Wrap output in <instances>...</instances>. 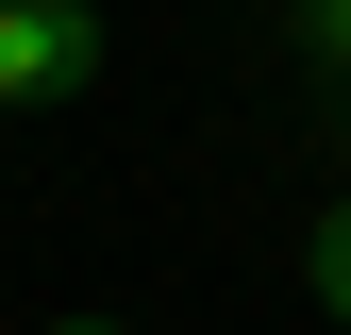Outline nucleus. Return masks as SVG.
<instances>
[{
    "label": "nucleus",
    "instance_id": "7ed1b4c3",
    "mask_svg": "<svg viewBox=\"0 0 351 335\" xmlns=\"http://www.w3.org/2000/svg\"><path fill=\"white\" fill-rule=\"evenodd\" d=\"M318 319H351V201L318 218Z\"/></svg>",
    "mask_w": 351,
    "mask_h": 335
},
{
    "label": "nucleus",
    "instance_id": "f257e3e1",
    "mask_svg": "<svg viewBox=\"0 0 351 335\" xmlns=\"http://www.w3.org/2000/svg\"><path fill=\"white\" fill-rule=\"evenodd\" d=\"M84 84H101V17L84 0H0V117L84 101Z\"/></svg>",
    "mask_w": 351,
    "mask_h": 335
},
{
    "label": "nucleus",
    "instance_id": "20e7f679",
    "mask_svg": "<svg viewBox=\"0 0 351 335\" xmlns=\"http://www.w3.org/2000/svg\"><path fill=\"white\" fill-rule=\"evenodd\" d=\"M335 201H351V101H335Z\"/></svg>",
    "mask_w": 351,
    "mask_h": 335
},
{
    "label": "nucleus",
    "instance_id": "39448f33",
    "mask_svg": "<svg viewBox=\"0 0 351 335\" xmlns=\"http://www.w3.org/2000/svg\"><path fill=\"white\" fill-rule=\"evenodd\" d=\"M51 335H117V319H51Z\"/></svg>",
    "mask_w": 351,
    "mask_h": 335
},
{
    "label": "nucleus",
    "instance_id": "f03ea898",
    "mask_svg": "<svg viewBox=\"0 0 351 335\" xmlns=\"http://www.w3.org/2000/svg\"><path fill=\"white\" fill-rule=\"evenodd\" d=\"M268 34H285L318 84H351V0H268Z\"/></svg>",
    "mask_w": 351,
    "mask_h": 335
}]
</instances>
